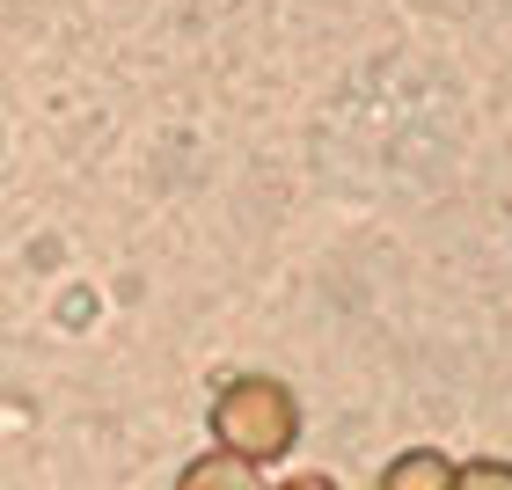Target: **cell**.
I'll return each instance as SVG.
<instances>
[{"mask_svg":"<svg viewBox=\"0 0 512 490\" xmlns=\"http://www.w3.org/2000/svg\"><path fill=\"white\" fill-rule=\"evenodd\" d=\"M213 439L220 454H242V461H278L300 439V403L278 373H235L220 395H213Z\"/></svg>","mask_w":512,"mask_h":490,"instance_id":"1","label":"cell"},{"mask_svg":"<svg viewBox=\"0 0 512 490\" xmlns=\"http://www.w3.org/2000/svg\"><path fill=\"white\" fill-rule=\"evenodd\" d=\"M176 490H271L264 476H256V461H242V454H198L191 469L176 476Z\"/></svg>","mask_w":512,"mask_h":490,"instance_id":"2","label":"cell"},{"mask_svg":"<svg viewBox=\"0 0 512 490\" xmlns=\"http://www.w3.org/2000/svg\"><path fill=\"white\" fill-rule=\"evenodd\" d=\"M381 490H454V461L439 447H410L381 469Z\"/></svg>","mask_w":512,"mask_h":490,"instance_id":"3","label":"cell"},{"mask_svg":"<svg viewBox=\"0 0 512 490\" xmlns=\"http://www.w3.org/2000/svg\"><path fill=\"white\" fill-rule=\"evenodd\" d=\"M454 490H512V461H461L454 469Z\"/></svg>","mask_w":512,"mask_h":490,"instance_id":"4","label":"cell"},{"mask_svg":"<svg viewBox=\"0 0 512 490\" xmlns=\"http://www.w3.org/2000/svg\"><path fill=\"white\" fill-rule=\"evenodd\" d=\"M278 490H337V483H330V476H286Z\"/></svg>","mask_w":512,"mask_h":490,"instance_id":"5","label":"cell"}]
</instances>
